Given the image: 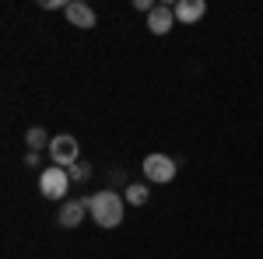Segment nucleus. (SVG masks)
Wrapping results in <instances>:
<instances>
[{"mask_svg": "<svg viewBox=\"0 0 263 259\" xmlns=\"http://www.w3.org/2000/svg\"><path fill=\"white\" fill-rule=\"evenodd\" d=\"M123 203H126V200H123L120 193L102 189L95 196H88V214H91V221H95L99 228H116V224H123Z\"/></svg>", "mask_w": 263, "mask_h": 259, "instance_id": "obj_1", "label": "nucleus"}, {"mask_svg": "<svg viewBox=\"0 0 263 259\" xmlns=\"http://www.w3.org/2000/svg\"><path fill=\"white\" fill-rule=\"evenodd\" d=\"M49 158L57 161L60 168H74V165L81 161V144H78V137H70V133L53 137V144H49Z\"/></svg>", "mask_w": 263, "mask_h": 259, "instance_id": "obj_2", "label": "nucleus"}, {"mask_svg": "<svg viewBox=\"0 0 263 259\" xmlns=\"http://www.w3.org/2000/svg\"><path fill=\"white\" fill-rule=\"evenodd\" d=\"M144 175H147V182H172L176 179V161L168 154H147L144 158Z\"/></svg>", "mask_w": 263, "mask_h": 259, "instance_id": "obj_3", "label": "nucleus"}, {"mask_svg": "<svg viewBox=\"0 0 263 259\" xmlns=\"http://www.w3.org/2000/svg\"><path fill=\"white\" fill-rule=\"evenodd\" d=\"M67 186H70V172H63V168H46L39 175V189H42V196H49V200L67 196Z\"/></svg>", "mask_w": 263, "mask_h": 259, "instance_id": "obj_4", "label": "nucleus"}, {"mask_svg": "<svg viewBox=\"0 0 263 259\" xmlns=\"http://www.w3.org/2000/svg\"><path fill=\"white\" fill-rule=\"evenodd\" d=\"M63 11H67V21L74 25V28H95V11L81 4V0H70V4H63Z\"/></svg>", "mask_w": 263, "mask_h": 259, "instance_id": "obj_5", "label": "nucleus"}, {"mask_svg": "<svg viewBox=\"0 0 263 259\" xmlns=\"http://www.w3.org/2000/svg\"><path fill=\"white\" fill-rule=\"evenodd\" d=\"M172 21H176V11H172V7H165V4H158V7L147 14V32H155V35H165V32L172 28Z\"/></svg>", "mask_w": 263, "mask_h": 259, "instance_id": "obj_6", "label": "nucleus"}, {"mask_svg": "<svg viewBox=\"0 0 263 259\" xmlns=\"http://www.w3.org/2000/svg\"><path fill=\"white\" fill-rule=\"evenodd\" d=\"M172 11H176V21L193 25V21H200L203 14H207V4H203V0H179Z\"/></svg>", "mask_w": 263, "mask_h": 259, "instance_id": "obj_7", "label": "nucleus"}, {"mask_svg": "<svg viewBox=\"0 0 263 259\" xmlns=\"http://www.w3.org/2000/svg\"><path fill=\"white\" fill-rule=\"evenodd\" d=\"M84 214H88V203H81V200H67L60 207V228H78L84 221Z\"/></svg>", "mask_w": 263, "mask_h": 259, "instance_id": "obj_8", "label": "nucleus"}, {"mask_svg": "<svg viewBox=\"0 0 263 259\" xmlns=\"http://www.w3.org/2000/svg\"><path fill=\"white\" fill-rule=\"evenodd\" d=\"M25 144H28V147H32V151H42V147H49V144H53V140H49V133H46V130H42V126H32V130H28V133H25Z\"/></svg>", "mask_w": 263, "mask_h": 259, "instance_id": "obj_9", "label": "nucleus"}, {"mask_svg": "<svg viewBox=\"0 0 263 259\" xmlns=\"http://www.w3.org/2000/svg\"><path fill=\"white\" fill-rule=\"evenodd\" d=\"M147 196H151V193H147V186H141V182H137V186L130 182V186H126V193H123V200H126V203H134V207L147 203Z\"/></svg>", "mask_w": 263, "mask_h": 259, "instance_id": "obj_10", "label": "nucleus"}, {"mask_svg": "<svg viewBox=\"0 0 263 259\" xmlns=\"http://www.w3.org/2000/svg\"><path fill=\"white\" fill-rule=\"evenodd\" d=\"M88 175H91V165H88V161H78V165L70 168V179H78V182H84Z\"/></svg>", "mask_w": 263, "mask_h": 259, "instance_id": "obj_11", "label": "nucleus"}]
</instances>
